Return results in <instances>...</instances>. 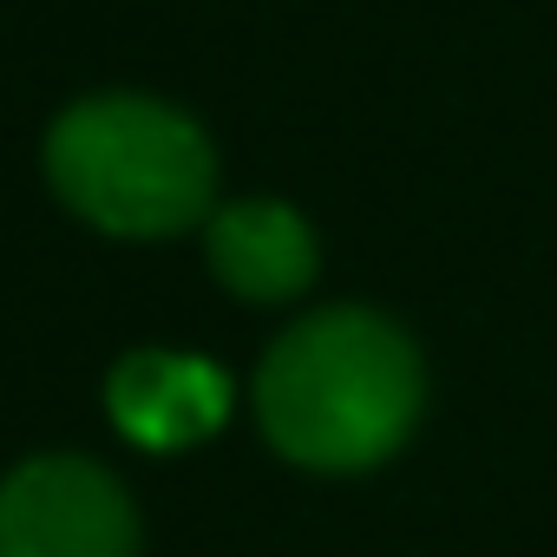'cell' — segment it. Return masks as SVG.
<instances>
[{"label":"cell","instance_id":"1","mask_svg":"<svg viewBox=\"0 0 557 557\" xmlns=\"http://www.w3.org/2000/svg\"><path fill=\"white\" fill-rule=\"evenodd\" d=\"M420 394L413 342L374 309H322L256 368V420L269 446L309 472H361L400 453Z\"/></svg>","mask_w":557,"mask_h":557},{"label":"cell","instance_id":"2","mask_svg":"<svg viewBox=\"0 0 557 557\" xmlns=\"http://www.w3.org/2000/svg\"><path fill=\"white\" fill-rule=\"evenodd\" d=\"M47 177L66 210H79L106 236H177L216 197V151L164 99L99 92L53 119Z\"/></svg>","mask_w":557,"mask_h":557},{"label":"cell","instance_id":"3","mask_svg":"<svg viewBox=\"0 0 557 557\" xmlns=\"http://www.w3.org/2000/svg\"><path fill=\"white\" fill-rule=\"evenodd\" d=\"M0 557H138L119 479L73 453H40L0 479Z\"/></svg>","mask_w":557,"mask_h":557},{"label":"cell","instance_id":"4","mask_svg":"<svg viewBox=\"0 0 557 557\" xmlns=\"http://www.w3.org/2000/svg\"><path fill=\"white\" fill-rule=\"evenodd\" d=\"M106 413H112V426L132 446H145V453H184V446L210 440L230 420V381H223V368H210L197 355L138 348V355H125L112 368Z\"/></svg>","mask_w":557,"mask_h":557},{"label":"cell","instance_id":"5","mask_svg":"<svg viewBox=\"0 0 557 557\" xmlns=\"http://www.w3.org/2000/svg\"><path fill=\"white\" fill-rule=\"evenodd\" d=\"M210 269L243 302H289L315 283V230L289 203H230L210 216Z\"/></svg>","mask_w":557,"mask_h":557}]
</instances>
